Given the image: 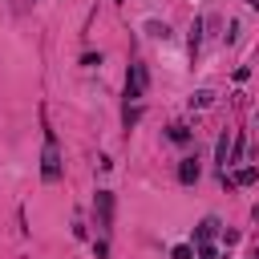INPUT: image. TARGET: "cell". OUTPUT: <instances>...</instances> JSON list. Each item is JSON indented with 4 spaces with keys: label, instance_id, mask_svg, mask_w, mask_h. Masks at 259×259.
I'll list each match as a JSON object with an SVG mask.
<instances>
[{
    "label": "cell",
    "instance_id": "1",
    "mask_svg": "<svg viewBox=\"0 0 259 259\" xmlns=\"http://www.w3.org/2000/svg\"><path fill=\"white\" fill-rule=\"evenodd\" d=\"M61 174H65V162H61V150H57V134L49 130L45 134V154H40V178L61 182Z\"/></svg>",
    "mask_w": 259,
    "mask_h": 259
},
{
    "label": "cell",
    "instance_id": "2",
    "mask_svg": "<svg viewBox=\"0 0 259 259\" xmlns=\"http://www.w3.org/2000/svg\"><path fill=\"white\" fill-rule=\"evenodd\" d=\"M146 89H150V69H146L142 61H134V65H130V77H125V105H130V101H142Z\"/></svg>",
    "mask_w": 259,
    "mask_h": 259
},
{
    "label": "cell",
    "instance_id": "3",
    "mask_svg": "<svg viewBox=\"0 0 259 259\" xmlns=\"http://www.w3.org/2000/svg\"><path fill=\"white\" fill-rule=\"evenodd\" d=\"M93 210H97V227H101V231H109V227H113V190H97Z\"/></svg>",
    "mask_w": 259,
    "mask_h": 259
},
{
    "label": "cell",
    "instance_id": "4",
    "mask_svg": "<svg viewBox=\"0 0 259 259\" xmlns=\"http://www.w3.org/2000/svg\"><path fill=\"white\" fill-rule=\"evenodd\" d=\"M198 174H202L198 158H182V162H178V182H182V186H194V182H198Z\"/></svg>",
    "mask_w": 259,
    "mask_h": 259
},
{
    "label": "cell",
    "instance_id": "5",
    "mask_svg": "<svg viewBox=\"0 0 259 259\" xmlns=\"http://www.w3.org/2000/svg\"><path fill=\"white\" fill-rule=\"evenodd\" d=\"M223 182H227V186H251V182H259V166H239L231 178L223 174Z\"/></svg>",
    "mask_w": 259,
    "mask_h": 259
},
{
    "label": "cell",
    "instance_id": "6",
    "mask_svg": "<svg viewBox=\"0 0 259 259\" xmlns=\"http://www.w3.org/2000/svg\"><path fill=\"white\" fill-rule=\"evenodd\" d=\"M214 235H219V219L210 214V219H202V223L194 227V239H190V243H194V247H202V243H210Z\"/></svg>",
    "mask_w": 259,
    "mask_h": 259
},
{
    "label": "cell",
    "instance_id": "7",
    "mask_svg": "<svg viewBox=\"0 0 259 259\" xmlns=\"http://www.w3.org/2000/svg\"><path fill=\"white\" fill-rule=\"evenodd\" d=\"M210 101H214V93H210V89H194V93H190V109H206Z\"/></svg>",
    "mask_w": 259,
    "mask_h": 259
},
{
    "label": "cell",
    "instance_id": "8",
    "mask_svg": "<svg viewBox=\"0 0 259 259\" xmlns=\"http://www.w3.org/2000/svg\"><path fill=\"white\" fill-rule=\"evenodd\" d=\"M214 158H219V166H223V174H227V158H231V138H227V134L219 138V146H214Z\"/></svg>",
    "mask_w": 259,
    "mask_h": 259
},
{
    "label": "cell",
    "instance_id": "9",
    "mask_svg": "<svg viewBox=\"0 0 259 259\" xmlns=\"http://www.w3.org/2000/svg\"><path fill=\"white\" fill-rule=\"evenodd\" d=\"M198 45H202V20L194 16V24H190V57L198 53Z\"/></svg>",
    "mask_w": 259,
    "mask_h": 259
},
{
    "label": "cell",
    "instance_id": "10",
    "mask_svg": "<svg viewBox=\"0 0 259 259\" xmlns=\"http://www.w3.org/2000/svg\"><path fill=\"white\" fill-rule=\"evenodd\" d=\"M170 142H178V146H186V142H190V130H186L182 121H174V125H170Z\"/></svg>",
    "mask_w": 259,
    "mask_h": 259
},
{
    "label": "cell",
    "instance_id": "11",
    "mask_svg": "<svg viewBox=\"0 0 259 259\" xmlns=\"http://www.w3.org/2000/svg\"><path fill=\"white\" fill-rule=\"evenodd\" d=\"M170 259H194V243H178V247L170 251Z\"/></svg>",
    "mask_w": 259,
    "mask_h": 259
},
{
    "label": "cell",
    "instance_id": "12",
    "mask_svg": "<svg viewBox=\"0 0 259 259\" xmlns=\"http://www.w3.org/2000/svg\"><path fill=\"white\" fill-rule=\"evenodd\" d=\"M146 32H150V36H158V40H166V36H170V28H166V24H158V20H150V24H146Z\"/></svg>",
    "mask_w": 259,
    "mask_h": 259
},
{
    "label": "cell",
    "instance_id": "13",
    "mask_svg": "<svg viewBox=\"0 0 259 259\" xmlns=\"http://www.w3.org/2000/svg\"><path fill=\"white\" fill-rule=\"evenodd\" d=\"M138 117H142V105H138V101H134V105H125V130H130V125H138Z\"/></svg>",
    "mask_w": 259,
    "mask_h": 259
},
{
    "label": "cell",
    "instance_id": "14",
    "mask_svg": "<svg viewBox=\"0 0 259 259\" xmlns=\"http://www.w3.org/2000/svg\"><path fill=\"white\" fill-rule=\"evenodd\" d=\"M81 65H85V69H93V65H101V53H85V57H81Z\"/></svg>",
    "mask_w": 259,
    "mask_h": 259
},
{
    "label": "cell",
    "instance_id": "15",
    "mask_svg": "<svg viewBox=\"0 0 259 259\" xmlns=\"http://www.w3.org/2000/svg\"><path fill=\"white\" fill-rule=\"evenodd\" d=\"M93 251H97V259H109V243H105V239H97V243H93Z\"/></svg>",
    "mask_w": 259,
    "mask_h": 259
},
{
    "label": "cell",
    "instance_id": "16",
    "mask_svg": "<svg viewBox=\"0 0 259 259\" xmlns=\"http://www.w3.org/2000/svg\"><path fill=\"white\" fill-rule=\"evenodd\" d=\"M247 4H251V8H255V12H259V0H247Z\"/></svg>",
    "mask_w": 259,
    "mask_h": 259
},
{
    "label": "cell",
    "instance_id": "17",
    "mask_svg": "<svg viewBox=\"0 0 259 259\" xmlns=\"http://www.w3.org/2000/svg\"><path fill=\"white\" fill-rule=\"evenodd\" d=\"M251 214H255V223H259V206H255V210H251Z\"/></svg>",
    "mask_w": 259,
    "mask_h": 259
},
{
    "label": "cell",
    "instance_id": "18",
    "mask_svg": "<svg viewBox=\"0 0 259 259\" xmlns=\"http://www.w3.org/2000/svg\"><path fill=\"white\" fill-rule=\"evenodd\" d=\"M247 259H259V251H255V255H247Z\"/></svg>",
    "mask_w": 259,
    "mask_h": 259
}]
</instances>
